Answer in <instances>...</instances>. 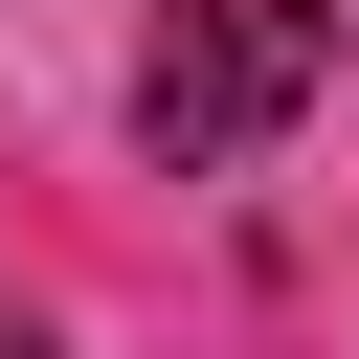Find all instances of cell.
I'll list each match as a JSON object with an SVG mask.
<instances>
[{
  "label": "cell",
  "mask_w": 359,
  "mask_h": 359,
  "mask_svg": "<svg viewBox=\"0 0 359 359\" xmlns=\"http://www.w3.org/2000/svg\"><path fill=\"white\" fill-rule=\"evenodd\" d=\"M314 90H337V22H314V0H180L157 67H135V135H157L180 180H224V157H269Z\"/></svg>",
  "instance_id": "6da1fadb"
},
{
  "label": "cell",
  "mask_w": 359,
  "mask_h": 359,
  "mask_svg": "<svg viewBox=\"0 0 359 359\" xmlns=\"http://www.w3.org/2000/svg\"><path fill=\"white\" fill-rule=\"evenodd\" d=\"M0 359H67V337H45V314H0Z\"/></svg>",
  "instance_id": "7a4b0ae2"
}]
</instances>
